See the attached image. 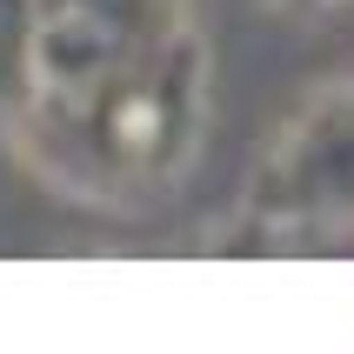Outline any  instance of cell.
Returning a JSON list of instances; mask_svg holds the SVG:
<instances>
[{"label":"cell","instance_id":"cell-1","mask_svg":"<svg viewBox=\"0 0 354 354\" xmlns=\"http://www.w3.org/2000/svg\"><path fill=\"white\" fill-rule=\"evenodd\" d=\"M274 194L295 214H354V94L328 100L274 167Z\"/></svg>","mask_w":354,"mask_h":354}]
</instances>
